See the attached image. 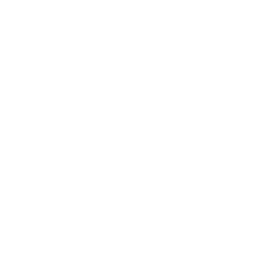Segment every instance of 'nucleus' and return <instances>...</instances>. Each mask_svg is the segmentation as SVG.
Here are the masks:
<instances>
[]
</instances>
